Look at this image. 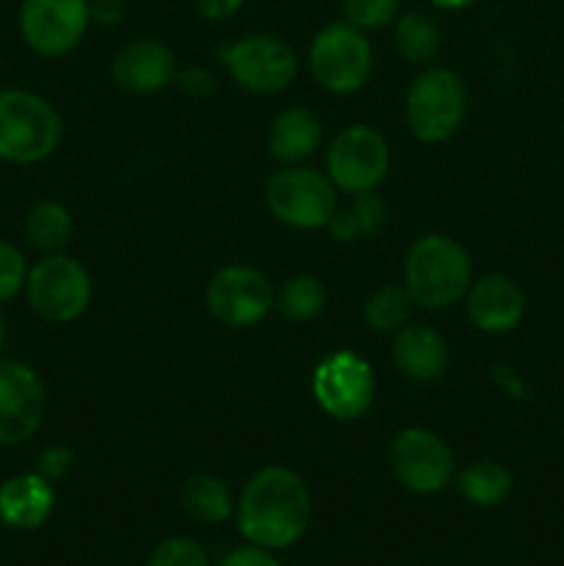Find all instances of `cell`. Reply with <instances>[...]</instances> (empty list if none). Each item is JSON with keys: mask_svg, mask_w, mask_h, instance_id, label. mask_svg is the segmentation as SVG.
Instances as JSON below:
<instances>
[{"mask_svg": "<svg viewBox=\"0 0 564 566\" xmlns=\"http://www.w3.org/2000/svg\"><path fill=\"white\" fill-rule=\"evenodd\" d=\"M180 501L188 517L202 525L227 523L236 514V501H232L230 486L210 473H197L186 479Z\"/></svg>", "mask_w": 564, "mask_h": 566, "instance_id": "20", "label": "cell"}, {"mask_svg": "<svg viewBox=\"0 0 564 566\" xmlns=\"http://www.w3.org/2000/svg\"><path fill=\"white\" fill-rule=\"evenodd\" d=\"M393 363L412 381H435L448 368V346L437 329L407 324L393 337Z\"/></svg>", "mask_w": 564, "mask_h": 566, "instance_id": "18", "label": "cell"}, {"mask_svg": "<svg viewBox=\"0 0 564 566\" xmlns=\"http://www.w3.org/2000/svg\"><path fill=\"white\" fill-rule=\"evenodd\" d=\"M28 263L25 254L9 241H0V304L11 302L20 291H25Z\"/></svg>", "mask_w": 564, "mask_h": 566, "instance_id": "29", "label": "cell"}, {"mask_svg": "<svg viewBox=\"0 0 564 566\" xmlns=\"http://www.w3.org/2000/svg\"><path fill=\"white\" fill-rule=\"evenodd\" d=\"M147 566H210V558L199 542L188 536H171L155 547Z\"/></svg>", "mask_w": 564, "mask_h": 566, "instance_id": "28", "label": "cell"}, {"mask_svg": "<svg viewBox=\"0 0 564 566\" xmlns=\"http://www.w3.org/2000/svg\"><path fill=\"white\" fill-rule=\"evenodd\" d=\"M61 116L53 105L28 88L0 92V160L33 166L48 160L61 144Z\"/></svg>", "mask_w": 564, "mask_h": 566, "instance_id": "3", "label": "cell"}, {"mask_svg": "<svg viewBox=\"0 0 564 566\" xmlns=\"http://www.w3.org/2000/svg\"><path fill=\"white\" fill-rule=\"evenodd\" d=\"M324 142V125L318 116L304 105L282 111L269 133V149L282 164H299L310 158Z\"/></svg>", "mask_w": 564, "mask_h": 566, "instance_id": "19", "label": "cell"}, {"mask_svg": "<svg viewBox=\"0 0 564 566\" xmlns=\"http://www.w3.org/2000/svg\"><path fill=\"white\" fill-rule=\"evenodd\" d=\"M398 11V0H343V14L348 25L359 31H379L390 25Z\"/></svg>", "mask_w": 564, "mask_h": 566, "instance_id": "27", "label": "cell"}, {"mask_svg": "<svg viewBox=\"0 0 564 566\" xmlns=\"http://www.w3.org/2000/svg\"><path fill=\"white\" fill-rule=\"evenodd\" d=\"M88 17L100 25H119L125 17V0H88Z\"/></svg>", "mask_w": 564, "mask_h": 566, "instance_id": "33", "label": "cell"}, {"mask_svg": "<svg viewBox=\"0 0 564 566\" xmlns=\"http://www.w3.org/2000/svg\"><path fill=\"white\" fill-rule=\"evenodd\" d=\"M55 492L48 479L33 470L0 484V523L14 531H33L50 520Z\"/></svg>", "mask_w": 564, "mask_h": 566, "instance_id": "17", "label": "cell"}, {"mask_svg": "<svg viewBox=\"0 0 564 566\" xmlns=\"http://www.w3.org/2000/svg\"><path fill=\"white\" fill-rule=\"evenodd\" d=\"M205 304L219 324L247 329L260 324L274 307V287L269 276L252 265H224L210 276Z\"/></svg>", "mask_w": 564, "mask_h": 566, "instance_id": "11", "label": "cell"}, {"mask_svg": "<svg viewBox=\"0 0 564 566\" xmlns=\"http://www.w3.org/2000/svg\"><path fill=\"white\" fill-rule=\"evenodd\" d=\"M435 6H440V9H464V6H470L473 0H431Z\"/></svg>", "mask_w": 564, "mask_h": 566, "instance_id": "35", "label": "cell"}, {"mask_svg": "<svg viewBox=\"0 0 564 566\" xmlns=\"http://www.w3.org/2000/svg\"><path fill=\"white\" fill-rule=\"evenodd\" d=\"M25 296L33 313L50 324H70L92 302L88 271L70 254H48L28 269Z\"/></svg>", "mask_w": 564, "mask_h": 566, "instance_id": "5", "label": "cell"}, {"mask_svg": "<svg viewBox=\"0 0 564 566\" xmlns=\"http://www.w3.org/2000/svg\"><path fill=\"white\" fill-rule=\"evenodd\" d=\"M390 470L398 484L415 495H435L446 490L453 479V453L435 431L412 429L398 431L390 446Z\"/></svg>", "mask_w": 564, "mask_h": 566, "instance_id": "13", "label": "cell"}, {"mask_svg": "<svg viewBox=\"0 0 564 566\" xmlns=\"http://www.w3.org/2000/svg\"><path fill=\"white\" fill-rule=\"evenodd\" d=\"M313 77L332 94H354L368 83L374 50L365 33L348 22H332L310 44Z\"/></svg>", "mask_w": 564, "mask_h": 566, "instance_id": "6", "label": "cell"}, {"mask_svg": "<svg viewBox=\"0 0 564 566\" xmlns=\"http://www.w3.org/2000/svg\"><path fill=\"white\" fill-rule=\"evenodd\" d=\"M404 282L418 307L448 310L468 293L473 282L468 249L440 232L424 235L407 252Z\"/></svg>", "mask_w": 564, "mask_h": 566, "instance_id": "2", "label": "cell"}, {"mask_svg": "<svg viewBox=\"0 0 564 566\" xmlns=\"http://www.w3.org/2000/svg\"><path fill=\"white\" fill-rule=\"evenodd\" d=\"M464 296H468V318L487 335L512 332L525 315L523 287L506 274H487L470 282Z\"/></svg>", "mask_w": 564, "mask_h": 566, "instance_id": "15", "label": "cell"}, {"mask_svg": "<svg viewBox=\"0 0 564 566\" xmlns=\"http://www.w3.org/2000/svg\"><path fill=\"white\" fill-rule=\"evenodd\" d=\"M387 221V208L374 191L368 193H354V202L348 208L335 210V216L330 219V232L335 241L352 243L359 238L376 235V232L385 227Z\"/></svg>", "mask_w": 564, "mask_h": 566, "instance_id": "22", "label": "cell"}, {"mask_svg": "<svg viewBox=\"0 0 564 566\" xmlns=\"http://www.w3.org/2000/svg\"><path fill=\"white\" fill-rule=\"evenodd\" d=\"M175 83L188 94V97H194V99L210 97V94L216 92L213 75H210L208 70H202V66H188V70L177 72Z\"/></svg>", "mask_w": 564, "mask_h": 566, "instance_id": "31", "label": "cell"}, {"mask_svg": "<svg viewBox=\"0 0 564 566\" xmlns=\"http://www.w3.org/2000/svg\"><path fill=\"white\" fill-rule=\"evenodd\" d=\"M313 514V501L302 475L271 464L247 481L238 501V531L249 545L285 551L304 536Z\"/></svg>", "mask_w": 564, "mask_h": 566, "instance_id": "1", "label": "cell"}, {"mask_svg": "<svg viewBox=\"0 0 564 566\" xmlns=\"http://www.w3.org/2000/svg\"><path fill=\"white\" fill-rule=\"evenodd\" d=\"M6 340H9V329H6V318H3V313H0V354H3Z\"/></svg>", "mask_w": 564, "mask_h": 566, "instance_id": "36", "label": "cell"}, {"mask_svg": "<svg viewBox=\"0 0 564 566\" xmlns=\"http://www.w3.org/2000/svg\"><path fill=\"white\" fill-rule=\"evenodd\" d=\"M48 390L31 365L0 357V446H22L42 426Z\"/></svg>", "mask_w": 564, "mask_h": 566, "instance_id": "14", "label": "cell"}, {"mask_svg": "<svg viewBox=\"0 0 564 566\" xmlns=\"http://www.w3.org/2000/svg\"><path fill=\"white\" fill-rule=\"evenodd\" d=\"M72 464H75V453H72L70 448H66V446H50V448H44L42 453H39L36 473L42 475V479H48L50 484H55V481H61L66 473H70Z\"/></svg>", "mask_w": 564, "mask_h": 566, "instance_id": "30", "label": "cell"}, {"mask_svg": "<svg viewBox=\"0 0 564 566\" xmlns=\"http://www.w3.org/2000/svg\"><path fill=\"white\" fill-rule=\"evenodd\" d=\"M459 492L473 506H498L512 492V475H509V470L503 464L492 462V459H481V462L468 464L459 473Z\"/></svg>", "mask_w": 564, "mask_h": 566, "instance_id": "23", "label": "cell"}, {"mask_svg": "<svg viewBox=\"0 0 564 566\" xmlns=\"http://www.w3.org/2000/svg\"><path fill=\"white\" fill-rule=\"evenodd\" d=\"M88 22V0H22L17 14L22 42L44 59L75 50Z\"/></svg>", "mask_w": 564, "mask_h": 566, "instance_id": "12", "label": "cell"}, {"mask_svg": "<svg viewBox=\"0 0 564 566\" xmlns=\"http://www.w3.org/2000/svg\"><path fill=\"white\" fill-rule=\"evenodd\" d=\"M390 169V149L379 130L354 125L337 133L326 153V177L346 193H368Z\"/></svg>", "mask_w": 564, "mask_h": 566, "instance_id": "10", "label": "cell"}, {"mask_svg": "<svg viewBox=\"0 0 564 566\" xmlns=\"http://www.w3.org/2000/svg\"><path fill=\"white\" fill-rule=\"evenodd\" d=\"M75 221L61 202H39L25 216V238L33 249L44 254H55L72 241Z\"/></svg>", "mask_w": 564, "mask_h": 566, "instance_id": "21", "label": "cell"}, {"mask_svg": "<svg viewBox=\"0 0 564 566\" xmlns=\"http://www.w3.org/2000/svg\"><path fill=\"white\" fill-rule=\"evenodd\" d=\"M271 216L293 230H318L337 210L335 186L326 175L304 166L276 171L265 188Z\"/></svg>", "mask_w": 564, "mask_h": 566, "instance_id": "7", "label": "cell"}, {"mask_svg": "<svg viewBox=\"0 0 564 566\" xmlns=\"http://www.w3.org/2000/svg\"><path fill=\"white\" fill-rule=\"evenodd\" d=\"M227 72L241 88L252 94L285 92L296 77V53L274 33H249L221 50Z\"/></svg>", "mask_w": 564, "mask_h": 566, "instance_id": "8", "label": "cell"}, {"mask_svg": "<svg viewBox=\"0 0 564 566\" xmlns=\"http://www.w3.org/2000/svg\"><path fill=\"white\" fill-rule=\"evenodd\" d=\"M221 566H280L271 551L258 545H247V547H238V551L227 553V558L221 562Z\"/></svg>", "mask_w": 564, "mask_h": 566, "instance_id": "32", "label": "cell"}, {"mask_svg": "<svg viewBox=\"0 0 564 566\" xmlns=\"http://www.w3.org/2000/svg\"><path fill=\"white\" fill-rule=\"evenodd\" d=\"M313 396L335 420H357L374 403L376 379L368 359L354 352H332L313 370Z\"/></svg>", "mask_w": 564, "mask_h": 566, "instance_id": "9", "label": "cell"}, {"mask_svg": "<svg viewBox=\"0 0 564 566\" xmlns=\"http://www.w3.org/2000/svg\"><path fill=\"white\" fill-rule=\"evenodd\" d=\"M274 304L282 318L304 324V321H313L315 315H321V310L326 307V287L315 274H296L280 287Z\"/></svg>", "mask_w": 564, "mask_h": 566, "instance_id": "25", "label": "cell"}, {"mask_svg": "<svg viewBox=\"0 0 564 566\" xmlns=\"http://www.w3.org/2000/svg\"><path fill=\"white\" fill-rule=\"evenodd\" d=\"M468 111L462 77L446 66H429L412 81L404 103L407 125L424 144H440L459 130Z\"/></svg>", "mask_w": 564, "mask_h": 566, "instance_id": "4", "label": "cell"}, {"mask_svg": "<svg viewBox=\"0 0 564 566\" xmlns=\"http://www.w3.org/2000/svg\"><path fill=\"white\" fill-rule=\"evenodd\" d=\"M197 3V11L205 17V20H230L238 9L243 6V0H194Z\"/></svg>", "mask_w": 564, "mask_h": 566, "instance_id": "34", "label": "cell"}, {"mask_svg": "<svg viewBox=\"0 0 564 566\" xmlns=\"http://www.w3.org/2000/svg\"><path fill=\"white\" fill-rule=\"evenodd\" d=\"M393 39H396L398 53L407 61H412V64H429V61H435L442 42L437 22L429 14H424V11H409V14H404L396 22Z\"/></svg>", "mask_w": 564, "mask_h": 566, "instance_id": "24", "label": "cell"}, {"mask_svg": "<svg viewBox=\"0 0 564 566\" xmlns=\"http://www.w3.org/2000/svg\"><path fill=\"white\" fill-rule=\"evenodd\" d=\"M415 298L409 296L407 285H382L379 291L370 293L365 302V321L376 332H398L409 324Z\"/></svg>", "mask_w": 564, "mask_h": 566, "instance_id": "26", "label": "cell"}, {"mask_svg": "<svg viewBox=\"0 0 564 566\" xmlns=\"http://www.w3.org/2000/svg\"><path fill=\"white\" fill-rule=\"evenodd\" d=\"M111 75L125 92L155 94L177 77L175 53L158 39H136L116 53Z\"/></svg>", "mask_w": 564, "mask_h": 566, "instance_id": "16", "label": "cell"}]
</instances>
